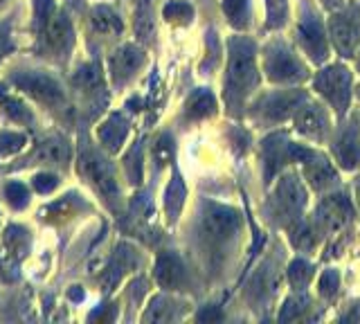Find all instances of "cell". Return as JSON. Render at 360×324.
Returning a JSON list of instances; mask_svg holds the SVG:
<instances>
[{
  "instance_id": "cell-1",
  "label": "cell",
  "mask_w": 360,
  "mask_h": 324,
  "mask_svg": "<svg viewBox=\"0 0 360 324\" xmlns=\"http://www.w3.org/2000/svg\"><path fill=\"white\" fill-rule=\"evenodd\" d=\"M259 86L255 43L250 39L234 37L230 41V61L225 72V104L230 110L241 108Z\"/></svg>"
},
{
  "instance_id": "cell-2",
  "label": "cell",
  "mask_w": 360,
  "mask_h": 324,
  "mask_svg": "<svg viewBox=\"0 0 360 324\" xmlns=\"http://www.w3.org/2000/svg\"><path fill=\"white\" fill-rule=\"evenodd\" d=\"M313 88L329 104L338 119H342L349 110V102H352V72H349L347 65L342 63L326 65V68H322L315 74Z\"/></svg>"
},
{
  "instance_id": "cell-3",
  "label": "cell",
  "mask_w": 360,
  "mask_h": 324,
  "mask_svg": "<svg viewBox=\"0 0 360 324\" xmlns=\"http://www.w3.org/2000/svg\"><path fill=\"white\" fill-rule=\"evenodd\" d=\"M264 68L270 82L275 84H300L309 79L307 65H302L297 54L292 52L284 41L275 39L264 50Z\"/></svg>"
},
{
  "instance_id": "cell-4",
  "label": "cell",
  "mask_w": 360,
  "mask_h": 324,
  "mask_svg": "<svg viewBox=\"0 0 360 324\" xmlns=\"http://www.w3.org/2000/svg\"><path fill=\"white\" fill-rule=\"evenodd\" d=\"M295 41L300 43L302 52L309 54L311 61L324 63L329 59V43H326V30L322 23V16L311 3H302V16L297 20Z\"/></svg>"
},
{
  "instance_id": "cell-5",
  "label": "cell",
  "mask_w": 360,
  "mask_h": 324,
  "mask_svg": "<svg viewBox=\"0 0 360 324\" xmlns=\"http://www.w3.org/2000/svg\"><path fill=\"white\" fill-rule=\"evenodd\" d=\"M329 37L335 50L352 57L360 46V7L358 5H342V9H333L329 18Z\"/></svg>"
},
{
  "instance_id": "cell-6",
  "label": "cell",
  "mask_w": 360,
  "mask_h": 324,
  "mask_svg": "<svg viewBox=\"0 0 360 324\" xmlns=\"http://www.w3.org/2000/svg\"><path fill=\"white\" fill-rule=\"evenodd\" d=\"M290 119L295 131L315 144H322L331 133V119H329V113H326V108L309 97L295 108V113H292Z\"/></svg>"
},
{
  "instance_id": "cell-7",
  "label": "cell",
  "mask_w": 360,
  "mask_h": 324,
  "mask_svg": "<svg viewBox=\"0 0 360 324\" xmlns=\"http://www.w3.org/2000/svg\"><path fill=\"white\" fill-rule=\"evenodd\" d=\"M90 181H93L97 185V189L104 196L108 198H115L120 194V189H117V183H115V176H112L110 171V167L104 162V160H99L97 155L93 153H86L84 158H82V167H79Z\"/></svg>"
},
{
  "instance_id": "cell-8",
  "label": "cell",
  "mask_w": 360,
  "mask_h": 324,
  "mask_svg": "<svg viewBox=\"0 0 360 324\" xmlns=\"http://www.w3.org/2000/svg\"><path fill=\"white\" fill-rule=\"evenodd\" d=\"M155 279L160 286H165L169 290H178L187 279L183 261H180L178 257L172 252L160 254V259H158V264H155Z\"/></svg>"
},
{
  "instance_id": "cell-9",
  "label": "cell",
  "mask_w": 360,
  "mask_h": 324,
  "mask_svg": "<svg viewBox=\"0 0 360 324\" xmlns=\"http://www.w3.org/2000/svg\"><path fill=\"white\" fill-rule=\"evenodd\" d=\"M335 160L345 169H354L360 164V138L356 131H342V136L335 140Z\"/></svg>"
},
{
  "instance_id": "cell-10",
  "label": "cell",
  "mask_w": 360,
  "mask_h": 324,
  "mask_svg": "<svg viewBox=\"0 0 360 324\" xmlns=\"http://www.w3.org/2000/svg\"><path fill=\"white\" fill-rule=\"evenodd\" d=\"M142 52L133 46H124L120 52H115V57H112V74H115V79L124 82L127 77H131L142 65Z\"/></svg>"
},
{
  "instance_id": "cell-11",
  "label": "cell",
  "mask_w": 360,
  "mask_h": 324,
  "mask_svg": "<svg viewBox=\"0 0 360 324\" xmlns=\"http://www.w3.org/2000/svg\"><path fill=\"white\" fill-rule=\"evenodd\" d=\"M18 84L22 88H27L32 95L45 99V102H54V99L61 97L59 86L52 79H48V77H27V79H18Z\"/></svg>"
},
{
  "instance_id": "cell-12",
  "label": "cell",
  "mask_w": 360,
  "mask_h": 324,
  "mask_svg": "<svg viewBox=\"0 0 360 324\" xmlns=\"http://www.w3.org/2000/svg\"><path fill=\"white\" fill-rule=\"evenodd\" d=\"M127 122H124L120 115H112L104 127L99 129V138L106 144L108 149H120L124 138H127Z\"/></svg>"
},
{
  "instance_id": "cell-13",
  "label": "cell",
  "mask_w": 360,
  "mask_h": 324,
  "mask_svg": "<svg viewBox=\"0 0 360 324\" xmlns=\"http://www.w3.org/2000/svg\"><path fill=\"white\" fill-rule=\"evenodd\" d=\"M223 12L236 30H245L250 25V0H223Z\"/></svg>"
},
{
  "instance_id": "cell-14",
  "label": "cell",
  "mask_w": 360,
  "mask_h": 324,
  "mask_svg": "<svg viewBox=\"0 0 360 324\" xmlns=\"http://www.w3.org/2000/svg\"><path fill=\"white\" fill-rule=\"evenodd\" d=\"M45 39H48L50 48L54 50H61L65 48L68 43L72 41V30H70V23H68L65 18L56 16L48 23V30H45Z\"/></svg>"
},
{
  "instance_id": "cell-15",
  "label": "cell",
  "mask_w": 360,
  "mask_h": 324,
  "mask_svg": "<svg viewBox=\"0 0 360 324\" xmlns=\"http://www.w3.org/2000/svg\"><path fill=\"white\" fill-rule=\"evenodd\" d=\"M214 108H217V102H214V97L207 93V91H198L191 95V99L187 102V115L191 117H205V115H212Z\"/></svg>"
},
{
  "instance_id": "cell-16",
  "label": "cell",
  "mask_w": 360,
  "mask_h": 324,
  "mask_svg": "<svg viewBox=\"0 0 360 324\" xmlns=\"http://www.w3.org/2000/svg\"><path fill=\"white\" fill-rule=\"evenodd\" d=\"M266 7H268V20H266L268 30H281L288 23V3L286 0H266Z\"/></svg>"
},
{
  "instance_id": "cell-17",
  "label": "cell",
  "mask_w": 360,
  "mask_h": 324,
  "mask_svg": "<svg viewBox=\"0 0 360 324\" xmlns=\"http://www.w3.org/2000/svg\"><path fill=\"white\" fill-rule=\"evenodd\" d=\"M194 12H191V7L183 0H172L167 7H165V18L169 23H189Z\"/></svg>"
},
{
  "instance_id": "cell-18",
  "label": "cell",
  "mask_w": 360,
  "mask_h": 324,
  "mask_svg": "<svg viewBox=\"0 0 360 324\" xmlns=\"http://www.w3.org/2000/svg\"><path fill=\"white\" fill-rule=\"evenodd\" d=\"M183 196H185V189H183V183H180V178L176 176L172 187H169L167 192V212H169V219H176V214L183 207Z\"/></svg>"
},
{
  "instance_id": "cell-19",
  "label": "cell",
  "mask_w": 360,
  "mask_h": 324,
  "mask_svg": "<svg viewBox=\"0 0 360 324\" xmlns=\"http://www.w3.org/2000/svg\"><path fill=\"white\" fill-rule=\"evenodd\" d=\"M95 18V27L99 30V32H120L122 30V23H120V18L110 12L108 7H99V9H95V14H93Z\"/></svg>"
},
{
  "instance_id": "cell-20",
  "label": "cell",
  "mask_w": 360,
  "mask_h": 324,
  "mask_svg": "<svg viewBox=\"0 0 360 324\" xmlns=\"http://www.w3.org/2000/svg\"><path fill=\"white\" fill-rule=\"evenodd\" d=\"M7 196H9V203L14 207H22L27 203V189L22 187L20 183H11L7 187Z\"/></svg>"
},
{
  "instance_id": "cell-21",
  "label": "cell",
  "mask_w": 360,
  "mask_h": 324,
  "mask_svg": "<svg viewBox=\"0 0 360 324\" xmlns=\"http://www.w3.org/2000/svg\"><path fill=\"white\" fill-rule=\"evenodd\" d=\"M34 185H37L39 192H52V189L56 187V178L54 176H37V181H34Z\"/></svg>"
},
{
  "instance_id": "cell-22",
  "label": "cell",
  "mask_w": 360,
  "mask_h": 324,
  "mask_svg": "<svg viewBox=\"0 0 360 324\" xmlns=\"http://www.w3.org/2000/svg\"><path fill=\"white\" fill-rule=\"evenodd\" d=\"M320 3H322L326 9H331V12H333V9H338V7H342V5H345V0H320Z\"/></svg>"
},
{
  "instance_id": "cell-23",
  "label": "cell",
  "mask_w": 360,
  "mask_h": 324,
  "mask_svg": "<svg viewBox=\"0 0 360 324\" xmlns=\"http://www.w3.org/2000/svg\"><path fill=\"white\" fill-rule=\"evenodd\" d=\"M9 34L5 30H0V57H3L5 54V50H7V43H9V39H7Z\"/></svg>"
},
{
  "instance_id": "cell-24",
  "label": "cell",
  "mask_w": 360,
  "mask_h": 324,
  "mask_svg": "<svg viewBox=\"0 0 360 324\" xmlns=\"http://www.w3.org/2000/svg\"><path fill=\"white\" fill-rule=\"evenodd\" d=\"M358 205H360V181H358Z\"/></svg>"
},
{
  "instance_id": "cell-25",
  "label": "cell",
  "mask_w": 360,
  "mask_h": 324,
  "mask_svg": "<svg viewBox=\"0 0 360 324\" xmlns=\"http://www.w3.org/2000/svg\"><path fill=\"white\" fill-rule=\"evenodd\" d=\"M358 70H360V52H358Z\"/></svg>"
}]
</instances>
